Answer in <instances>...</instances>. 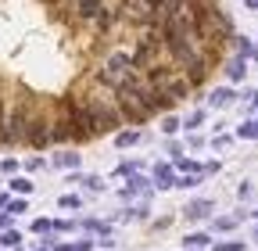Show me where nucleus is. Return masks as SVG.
Returning a JSON list of instances; mask_svg holds the SVG:
<instances>
[{"label": "nucleus", "mask_w": 258, "mask_h": 251, "mask_svg": "<svg viewBox=\"0 0 258 251\" xmlns=\"http://www.w3.org/2000/svg\"><path fill=\"white\" fill-rule=\"evenodd\" d=\"M254 215H258V212H254Z\"/></svg>", "instance_id": "72a5a7b5"}, {"label": "nucleus", "mask_w": 258, "mask_h": 251, "mask_svg": "<svg viewBox=\"0 0 258 251\" xmlns=\"http://www.w3.org/2000/svg\"><path fill=\"white\" fill-rule=\"evenodd\" d=\"M11 191H15V194H29V191H32V183H29L25 176H15V179H11Z\"/></svg>", "instance_id": "dca6fc26"}, {"label": "nucleus", "mask_w": 258, "mask_h": 251, "mask_svg": "<svg viewBox=\"0 0 258 251\" xmlns=\"http://www.w3.org/2000/svg\"><path fill=\"white\" fill-rule=\"evenodd\" d=\"M118 29H122V11H118V4H111V0H108V4H104V11L90 22V29H86V33H90V36H97L104 47H111V36L118 33Z\"/></svg>", "instance_id": "f03ea898"}, {"label": "nucleus", "mask_w": 258, "mask_h": 251, "mask_svg": "<svg viewBox=\"0 0 258 251\" xmlns=\"http://www.w3.org/2000/svg\"><path fill=\"white\" fill-rule=\"evenodd\" d=\"M244 4H247V11H258V0H244Z\"/></svg>", "instance_id": "c756f323"}, {"label": "nucleus", "mask_w": 258, "mask_h": 251, "mask_svg": "<svg viewBox=\"0 0 258 251\" xmlns=\"http://www.w3.org/2000/svg\"><path fill=\"white\" fill-rule=\"evenodd\" d=\"M183 126H186L190 133H194V130H201V126H205V108H198V111H190V118H183Z\"/></svg>", "instance_id": "ddd939ff"}, {"label": "nucleus", "mask_w": 258, "mask_h": 251, "mask_svg": "<svg viewBox=\"0 0 258 251\" xmlns=\"http://www.w3.org/2000/svg\"><path fill=\"white\" fill-rule=\"evenodd\" d=\"M79 162H83V154H76L72 147H64V151L54 154V165L57 169H79Z\"/></svg>", "instance_id": "6e6552de"}, {"label": "nucleus", "mask_w": 258, "mask_h": 251, "mask_svg": "<svg viewBox=\"0 0 258 251\" xmlns=\"http://www.w3.org/2000/svg\"><path fill=\"white\" fill-rule=\"evenodd\" d=\"M254 240H258V230H254Z\"/></svg>", "instance_id": "473e14b6"}, {"label": "nucleus", "mask_w": 258, "mask_h": 251, "mask_svg": "<svg viewBox=\"0 0 258 251\" xmlns=\"http://www.w3.org/2000/svg\"><path fill=\"white\" fill-rule=\"evenodd\" d=\"M0 172H8V176L18 172V162H15V158H4V162H0Z\"/></svg>", "instance_id": "4be33fe9"}, {"label": "nucleus", "mask_w": 258, "mask_h": 251, "mask_svg": "<svg viewBox=\"0 0 258 251\" xmlns=\"http://www.w3.org/2000/svg\"><path fill=\"white\" fill-rule=\"evenodd\" d=\"M183 244H186V247H205V244H208V233H190Z\"/></svg>", "instance_id": "f3484780"}, {"label": "nucleus", "mask_w": 258, "mask_h": 251, "mask_svg": "<svg viewBox=\"0 0 258 251\" xmlns=\"http://www.w3.org/2000/svg\"><path fill=\"white\" fill-rule=\"evenodd\" d=\"M8 108H11V83L0 72V147L8 140Z\"/></svg>", "instance_id": "20e7f679"}, {"label": "nucleus", "mask_w": 258, "mask_h": 251, "mask_svg": "<svg viewBox=\"0 0 258 251\" xmlns=\"http://www.w3.org/2000/svg\"><path fill=\"white\" fill-rule=\"evenodd\" d=\"M0 205H8V194H0Z\"/></svg>", "instance_id": "2f4dec72"}, {"label": "nucleus", "mask_w": 258, "mask_h": 251, "mask_svg": "<svg viewBox=\"0 0 258 251\" xmlns=\"http://www.w3.org/2000/svg\"><path fill=\"white\" fill-rule=\"evenodd\" d=\"M18 212H25V201H8V215H18Z\"/></svg>", "instance_id": "5701e85b"}, {"label": "nucleus", "mask_w": 258, "mask_h": 251, "mask_svg": "<svg viewBox=\"0 0 258 251\" xmlns=\"http://www.w3.org/2000/svg\"><path fill=\"white\" fill-rule=\"evenodd\" d=\"M32 230H36V233H47V230H50V223H47V219H36V223H32Z\"/></svg>", "instance_id": "393cba45"}, {"label": "nucleus", "mask_w": 258, "mask_h": 251, "mask_svg": "<svg viewBox=\"0 0 258 251\" xmlns=\"http://www.w3.org/2000/svg\"><path fill=\"white\" fill-rule=\"evenodd\" d=\"M186 144H190V147H205V137H201V133H190Z\"/></svg>", "instance_id": "a878e982"}, {"label": "nucleus", "mask_w": 258, "mask_h": 251, "mask_svg": "<svg viewBox=\"0 0 258 251\" xmlns=\"http://www.w3.org/2000/svg\"><path fill=\"white\" fill-rule=\"evenodd\" d=\"M108 0H69V11H72V29L69 33H86L90 22L104 11Z\"/></svg>", "instance_id": "7ed1b4c3"}, {"label": "nucleus", "mask_w": 258, "mask_h": 251, "mask_svg": "<svg viewBox=\"0 0 258 251\" xmlns=\"http://www.w3.org/2000/svg\"><path fill=\"white\" fill-rule=\"evenodd\" d=\"M176 169H183V172H201V162H194V158H183V154H179V158H176Z\"/></svg>", "instance_id": "4468645a"}, {"label": "nucleus", "mask_w": 258, "mask_h": 251, "mask_svg": "<svg viewBox=\"0 0 258 251\" xmlns=\"http://www.w3.org/2000/svg\"><path fill=\"white\" fill-rule=\"evenodd\" d=\"M8 223H11V215H8V212H4V215H0V230H4V226H8Z\"/></svg>", "instance_id": "c85d7f7f"}, {"label": "nucleus", "mask_w": 258, "mask_h": 251, "mask_svg": "<svg viewBox=\"0 0 258 251\" xmlns=\"http://www.w3.org/2000/svg\"><path fill=\"white\" fill-rule=\"evenodd\" d=\"M165 154H169V158L176 162L179 154H183V144H179V140H169V144H165Z\"/></svg>", "instance_id": "a211bd4d"}, {"label": "nucleus", "mask_w": 258, "mask_h": 251, "mask_svg": "<svg viewBox=\"0 0 258 251\" xmlns=\"http://www.w3.org/2000/svg\"><path fill=\"white\" fill-rule=\"evenodd\" d=\"M237 137H244V140H258V122H244L240 130H237Z\"/></svg>", "instance_id": "2eb2a0df"}, {"label": "nucleus", "mask_w": 258, "mask_h": 251, "mask_svg": "<svg viewBox=\"0 0 258 251\" xmlns=\"http://www.w3.org/2000/svg\"><path fill=\"white\" fill-rule=\"evenodd\" d=\"M43 165H47L43 158H29V162H25V169H29V172H36V169H43Z\"/></svg>", "instance_id": "b1692460"}, {"label": "nucleus", "mask_w": 258, "mask_h": 251, "mask_svg": "<svg viewBox=\"0 0 258 251\" xmlns=\"http://www.w3.org/2000/svg\"><path fill=\"white\" fill-rule=\"evenodd\" d=\"M57 205H61V208H79V205H83V201H79V198H76V194H64V198H61V201H57Z\"/></svg>", "instance_id": "6ab92c4d"}, {"label": "nucleus", "mask_w": 258, "mask_h": 251, "mask_svg": "<svg viewBox=\"0 0 258 251\" xmlns=\"http://www.w3.org/2000/svg\"><path fill=\"white\" fill-rule=\"evenodd\" d=\"M233 101H237V90L233 86H219V90L208 93V108H230Z\"/></svg>", "instance_id": "423d86ee"}, {"label": "nucleus", "mask_w": 258, "mask_h": 251, "mask_svg": "<svg viewBox=\"0 0 258 251\" xmlns=\"http://www.w3.org/2000/svg\"><path fill=\"white\" fill-rule=\"evenodd\" d=\"M144 140V133L137 130V126H129V130H125V126H122V130L115 133V147H137Z\"/></svg>", "instance_id": "0eeeda50"}, {"label": "nucleus", "mask_w": 258, "mask_h": 251, "mask_svg": "<svg viewBox=\"0 0 258 251\" xmlns=\"http://www.w3.org/2000/svg\"><path fill=\"white\" fill-rule=\"evenodd\" d=\"M254 122H258V118H254Z\"/></svg>", "instance_id": "f704fd0d"}, {"label": "nucleus", "mask_w": 258, "mask_h": 251, "mask_svg": "<svg viewBox=\"0 0 258 251\" xmlns=\"http://www.w3.org/2000/svg\"><path fill=\"white\" fill-rule=\"evenodd\" d=\"M251 108H258V90H254V93H251Z\"/></svg>", "instance_id": "7c9ffc66"}, {"label": "nucleus", "mask_w": 258, "mask_h": 251, "mask_svg": "<svg viewBox=\"0 0 258 251\" xmlns=\"http://www.w3.org/2000/svg\"><path fill=\"white\" fill-rule=\"evenodd\" d=\"M90 76L101 83V86H108V90H118L125 79H133L137 76V69H133V57H129V47H108L104 54H101V61L90 69Z\"/></svg>", "instance_id": "f257e3e1"}, {"label": "nucleus", "mask_w": 258, "mask_h": 251, "mask_svg": "<svg viewBox=\"0 0 258 251\" xmlns=\"http://www.w3.org/2000/svg\"><path fill=\"white\" fill-rule=\"evenodd\" d=\"M212 208H215V205H212L208 198H198V201H190V205H186V219H208Z\"/></svg>", "instance_id": "1a4fd4ad"}, {"label": "nucleus", "mask_w": 258, "mask_h": 251, "mask_svg": "<svg viewBox=\"0 0 258 251\" xmlns=\"http://www.w3.org/2000/svg\"><path fill=\"white\" fill-rule=\"evenodd\" d=\"M240 247H244V244H240V240H233V244H219L215 251H240Z\"/></svg>", "instance_id": "cd10ccee"}, {"label": "nucleus", "mask_w": 258, "mask_h": 251, "mask_svg": "<svg viewBox=\"0 0 258 251\" xmlns=\"http://www.w3.org/2000/svg\"><path fill=\"white\" fill-rule=\"evenodd\" d=\"M233 226H237V219H230V215L215 219V230H233Z\"/></svg>", "instance_id": "aec40b11"}, {"label": "nucleus", "mask_w": 258, "mask_h": 251, "mask_svg": "<svg viewBox=\"0 0 258 251\" xmlns=\"http://www.w3.org/2000/svg\"><path fill=\"white\" fill-rule=\"evenodd\" d=\"M222 72H226V79L230 83H240L244 76H247V57H222Z\"/></svg>", "instance_id": "39448f33"}, {"label": "nucleus", "mask_w": 258, "mask_h": 251, "mask_svg": "<svg viewBox=\"0 0 258 251\" xmlns=\"http://www.w3.org/2000/svg\"><path fill=\"white\" fill-rule=\"evenodd\" d=\"M154 183L161 186V191H165V186H176V176H172V169H169L165 162H158V165H154Z\"/></svg>", "instance_id": "9d476101"}, {"label": "nucleus", "mask_w": 258, "mask_h": 251, "mask_svg": "<svg viewBox=\"0 0 258 251\" xmlns=\"http://www.w3.org/2000/svg\"><path fill=\"white\" fill-rule=\"evenodd\" d=\"M230 47H233V54H237V57H251V54H254V47H251V40H247V36H233V43H230Z\"/></svg>", "instance_id": "9b49d317"}, {"label": "nucleus", "mask_w": 258, "mask_h": 251, "mask_svg": "<svg viewBox=\"0 0 258 251\" xmlns=\"http://www.w3.org/2000/svg\"><path fill=\"white\" fill-rule=\"evenodd\" d=\"M251 194H254V191H251V183H240V191H237V198H244V201H247Z\"/></svg>", "instance_id": "bb28decb"}, {"label": "nucleus", "mask_w": 258, "mask_h": 251, "mask_svg": "<svg viewBox=\"0 0 258 251\" xmlns=\"http://www.w3.org/2000/svg\"><path fill=\"white\" fill-rule=\"evenodd\" d=\"M18 240H22V237H18V233H15V230H8V233H4V237H0V244H4V247H15V244H18Z\"/></svg>", "instance_id": "412c9836"}, {"label": "nucleus", "mask_w": 258, "mask_h": 251, "mask_svg": "<svg viewBox=\"0 0 258 251\" xmlns=\"http://www.w3.org/2000/svg\"><path fill=\"white\" fill-rule=\"evenodd\" d=\"M179 126H183V118H179V115H169V111L161 115V133H165V137H172Z\"/></svg>", "instance_id": "f8f14e48"}]
</instances>
